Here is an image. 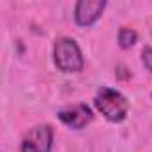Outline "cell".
<instances>
[{
	"mask_svg": "<svg viewBox=\"0 0 152 152\" xmlns=\"http://www.w3.org/2000/svg\"><path fill=\"white\" fill-rule=\"evenodd\" d=\"M54 59H56L57 68L61 72H66V73L81 72L83 66H84V59H83L79 45L75 43L73 39H70V38H59V39H56Z\"/></svg>",
	"mask_w": 152,
	"mask_h": 152,
	"instance_id": "obj_1",
	"label": "cell"
},
{
	"mask_svg": "<svg viewBox=\"0 0 152 152\" xmlns=\"http://www.w3.org/2000/svg\"><path fill=\"white\" fill-rule=\"evenodd\" d=\"M95 106L109 122H122L127 116L129 109L125 97L111 88H102L99 91V95L95 97Z\"/></svg>",
	"mask_w": 152,
	"mask_h": 152,
	"instance_id": "obj_2",
	"label": "cell"
},
{
	"mask_svg": "<svg viewBox=\"0 0 152 152\" xmlns=\"http://www.w3.org/2000/svg\"><path fill=\"white\" fill-rule=\"evenodd\" d=\"M52 140L54 131L50 125H36L25 134L22 141V152H50Z\"/></svg>",
	"mask_w": 152,
	"mask_h": 152,
	"instance_id": "obj_3",
	"label": "cell"
},
{
	"mask_svg": "<svg viewBox=\"0 0 152 152\" xmlns=\"http://www.w3.org/2000/svg\"><path fill=\"white\" fill-rule=\"evenodd\" d=\"M59 118L63 124H66L72 129H84L93 120V113L86 104H77V106H70V107L61 109Z\"/></svg>",
	"mask_w": 152,
	"mask_h": 152,
	"instance_id": "obj_4",
	"label": "cell"
},
{
	"mask_svg": "<svg viewBox=\"0 0 152 152\" xmlns=\"http://www.w3.org/2000/svg\"><path fill=\"white\" fill-rule=\"evenodd\" d=\"M104 7H106L104 0H79L75 6V22L83 27L91 25L99 20Z\"/></svg>",
	"mask_w": 152,
	"mask_h": 152,
	"instance_id": "obj_5",
	"label": "cell"
},
{
	"mask_svg": "<svg viewBox=\"0 0 152 152\" xmlns=\"http://www.w3.org/2000/svg\"><path fill=\"white\" fill-rule=\"evenodd\" d=\"M118 43L122 48H129L136 43V32L129 27H122L118 32Z\"/></svg>",
	"mask_w": 152,
	"mask_h": 152,
	"instance_id": "obj_6",
	"label": "cell"
},
{
	"mask_svg": "<svg viewBox=\"0 0 152 152\" xmlns=\"http://www.w3.org/2000/svg\"><path fill=\"white\" fill-rule=\"evenodd\" d=\"M141 59H143V64L147 66V70L152 72V48L147 47L143 52H141Z\"/></svg>",
	"mask_w": 152,
	"mask_h": 152,
	"instance_id": "obj_7",
	"label": "cell"
}]
</instances>
